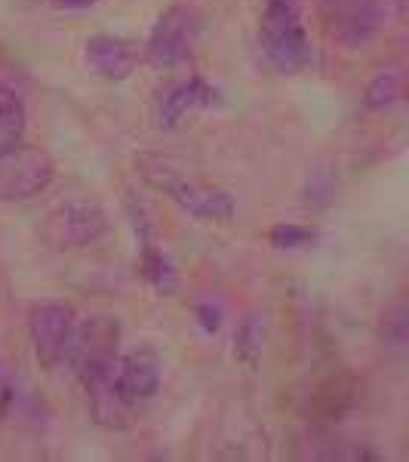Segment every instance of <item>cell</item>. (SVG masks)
<instances>
[{
  "mask_svg": "<svg viewBox=\"0 0 409 462\" xmlns=\"http://www.w3.org/2000/svg\"><path fill=\"white\" fill-rule=\"evenodd\" d=\"M117 342H121V324L117 318L93 315L84 324L74 327V337L65 361L71 364L74 376L80 379L84 392L105 385L117 364Z\"/></svg>",
  "mask_w": 409,
  "mask_h": 462,
  "instance_id": "6da1fadb",
  "label": "cell"
},
{
  "mask_svg": "<svg viewBox=\"0 0 409 462\" xmlns=\"http://www.w3.org/2000/svg\"><path fill=\"white\" fill-rule=\"evenodd\" d=\"M262 50L280 74H295L311 65V41L302 28L295 0H268L262 16Z\"/></svg>",
  "mask_w": 409,
  "mask_h": 462,
  "instance_id": "7a4b0ae2",
  "label": "cell"
},
{
  "mask_svg": "<svg viewBox=\"0 0 409 462\" xmlns=\"http://www.w3.org/2000/svg\"><path fill=\"white\" fill-rule=\"evenodd\" d=\"M56 163L43 148L25 145L13 148L10 154L0 158V200L6 204H19V200H32L53 185Z\"/></svg>",
  "mask_w": 409,
  "mask_h": 462,
  "instance_id": "3957f363",
  "label": "cell"
},
{
  "mask_svg": "<svg viewBox=\"0 0 409 462\" xmlns=\"http://www.w3.org/2000/svg\"><path fill=\"white\" fill-rule=\"evenodd\" d=\"M200 37V16L191 6H173L158 19L151 37L145 43V59L151 69H176L191 56Z\"/></svg>",
  "mask_w": 409,
  "mask_h": 462,
  "instance_id": "277c9868",
  "label": "cell"
},
{
  "mask_svg": "<svg viewBox=\"0 0 409 462\" xmlns=\"http://www.w3.org/2000/svg\"><path fill=\"white\" fill-rule=\"evenodd\" d=\"M74 309L65 302H41L28 311V339L43 370H53L65 361L74 337Z\"/></svg>",
  "mask_w": 409,
  "mask_h": 462,
  "instance_id": "5b68a950",
  "label": "cell"
},
{
  "mask_svg": "<svg viewBox=\"0 0 409 462\" xmlns=\"http://www.w3.org/2000/svg\"><path fill=\"white\" fill-rule=\"evenodd\" d=\"M108 228V219L93 200H68L47 219V237L59 250H80L95 244Z\"/></svg>",
  "mask_w": 409,
  "mask_h": 462,
  "instance_id": "8992f818",
  "label": "cell"
},
{
  "mask_svg": "<svg viewBox=\"0 0 409 462\" xmlns=\"http://www.w3.org/2000/svg\"><path fill=\"white\" fill-rule=\"evenodd\" d=\"M158 389H160V361L151 348H136V352L117 357L114 374H111V392L126 407L151 401Z\"/></svg>",
  "mask_w": 409,
  "mask_h": 462,
  "instance_id": "52a82bcc",
  "label": "cell"
},
{
  "mask_svg": "<svg viewBox=\"0 0 409 462\" xmlns=\"http://www.w3.org/2000/svg\"><path fill=\"white\" fill-rule=\"evenodd\" d=\"M160 189H167V195L176 200L182 210H188L197 219H232L234 213V200L228 191H219L213 185L195 182V179H185V176H167L160 179Z\"/></svg>",
  "mask_w": 409,
  "mask_h": 462,
  "instance_id": "ba28073f",
  "label": "cell"
},
{
  "mask_svg": "<svg viewBox=\"0 0 409 462\" xmlns=\"http://www.w3.org/2000/svg\"><path fill=\"white\" fill-rule=\"evenodd\" d=\"M86 62L99 78L126 80L139 65V47L126 37L95 34L86 41Z\"/></svg>",
  "mask_w": 409,
  "mask_h": 462,
  "instance_id": "9c48e42d",
  "label": "cell"
},
{
  "mask_svg": "<svg viewBox=\"0 0 409 462\" xmlns=\"http://www.w3.org/2000/svg\"><path fill=\"white\" fill-rule=\"evenodd\" d=\"M219 102V93L206 84L204 78H191V80H182L169 89L167 96L158 102V111H154V121L158 126H176L182 124L191 111H200V108H213Z\"/></svg>",
  "mask_w": 409,
  "mask_h": 462,
  "instance_id": "30bf717a",
  "label": "cell"
},
{
  "mask_svg": "<svg viewBox=\"0 0 409 462\" xmlns=\"http://www.w3.org/2000/svg\"><path fill=\"white\" fill-rule=\"evenodd\" d=\"M378 6L373 0H345L336 10V32L345 43H367L378 28Z\"/></svg>",
  "mask_w": 409,
  "mask_h": 462,
  "instance_id": "8fae6325",
  "label": "cell"
},
{
  "mask_svg": "<svg viewBox=\"0 0 409 462\" xmlns=\"http://www.w3.org/2000/svg\"><path fill=\"white\" fill-rule=\"evenodd\" d=\"M28 111L13 87L0 84V158L25 143Z\"/></svg>",
  "mask_w": 409,
  "mask_h": 462,
  "instance_id": "7c38bea8",
  "label": "cell"
},
{
  "mask_svg": "<svg viewBox=\"0 0 409 462\" xmlns=\"http://www.w3.org/2000/svg\"><path fill=\"white\" fill-rule=\"evenodd\" d=\"M262 315L259 311H252V315L243 320L241 330H237L234 337V355L241 357L243 364L252 370L259 364V355H262Z\"/></svg>",
  "mask_w": 409,
  "mask_h": 462,
  "instance_id": "4fadbf2b",
  "label": "cell"
},
{
  "mask_svg": "<svg viewBox=\"0 0 409 462\" xmlns=\"http://www.w3.org/2000/svg\"><path fill=\"white\" fill-rule=\"evenodd\" d=\"M397 99H400V80L394 78V74H378L367 89V106L376 111L394 106Z\"/></svg>",
  "mask_w": 409,
  "mask_h": 462,
  "instance_id": "5bb4252c",
  "label": "cell"
},
{
  "mask_svg": "<svg viewBox=\"0 0 409 462\" xmlns=\"http://www.w3.org/2000/svg\"><path fill=\"white\" fill-rule=\"evenodd\" d=\"M314 241V231L299 228V226H277L271 231V244L280 250H295V247H308Z\"/></svg>",
  "mask_w": 409,
  "mask_h": 462,
  "instance_id": "9a60e30c",
  "label": "cell"
},
{
  "mask_svg": "<svg viewBox=\"0 0 409 462\" xmlns=\"http://www.w3.org/2000/svg\"><path fill=\"white\" fill-rule=\"evenodd\" d=\"M99 0H53V6H59V10H89Z\"/></svg>",
  "mask_w": 409,
  "mask_h": 462,
  "instance_id": "2e32d148",
  "label": "cell"
}]
</instances>
